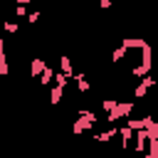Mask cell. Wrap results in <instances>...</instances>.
I'll list each match as a JSON object with an SVG mask.
<instances>
[{"label": "cell", "mask_w": 158, "mask_h": 158, "mask_svg": "<svg viewBox=\"0 0 158 158\" xmlns=\"http://www.w3.org/2000/svg\"><path fill=\"white\" fill-rule=\"evenodd\" d=\"M2 30H5L7 35H15V32L20 30V22H10V20H5V22H2Z\"/></svg>", "instance_id": "52a82bcc"}, {"label": "cell", "mask_w": 158, "mask_h": 158, "mask_svg": "<svg viewBox=\"0 0 158 158\" xmlns=\"http://www.w3.org/2000/svg\"><path fill=\"white\" fill-rule=\"evenodd\" d=\"M99 7H104V10L111 7V0H99Z\"/></svg>", "instance_id": "30bf717a"}, {"label": "cell", "mask_w": 158, "mask_h": 158, "mask_svg": "<svg viewBox=\"0 0 158 158\" xmlns=\"http://www.w3.org/2000/svg\"><path fill=\"white\" fill-rule=\"evenodd\" d=\"M114 136H116V126H114V128H109V131H101V133H96L94 138H96L99 143H106V141H111Z\"/></svg>", "instance_id": "7a4b0ae2"}, {"label": "cell", "mask_w": 158, "mask_h": 158, "mask_svg": "<svg viewBox=\"0 0 158 158\" xmlns=\"http://www.w3.org/2000/svg\"><path fill=\"white\" fill-rule=\"evenodd\" d=\"M44 67H47L44 59H32V64H30V74H32V77H40Z\"/></svg>", "instance_id": "6da1fadb"}, {"label": "cell", "mask_w": 158, "mask_h": 158, "mask_svg": "<svg viewBox=\"0 0 158 158\" xmlns=\"http://www.w3.org/2000/svg\"><path fill=\"white\" fill-rule=\"evenodd\" d=\"M69 79H72V77H67L64 72H59V69L54 72V81H57V86H62V89H64V86L69 84Z\"/></svg>", "instance_id": "8992f818"}, {"label": "cell", "mask_w": 158, "mask_h": 158, "mask_svg": "<svg viewBox=\"0 0 158 158\" xmlns=\"http://www.w3.org/2000/svg\"><path fill=\"white\" fill-rule=\"evenodd\" d=\"M37 20H40V12H37V10H35V12H27V22H30V25H35Z\"/></svg>", "instance_id": "9c48e42d"}, {"label": "cell", "mask_w": 158, "mask_h": 158, "mask_svg": "<svg viewBox=\"0 0 158 158\" xmlns=\"http://www.w3.org/2000/svg\"><path fill=\"white\" fill-rule=\"evenodd\" d=\"M59 72H64L67 77H72V59L69 57H59Z\"/></svg>", "instance_id": "3957f363"}, {"label": "cell", "mask_w": 158, "mask_h": 158, "mask_svg": "<svg viewBox=\"0 0 158 158\" xmlns=\"http://www.w3.org/2000/svg\"><path fill=\"white\" fill-rule=\"evenodd\" d=\"M62 96H64V89H62V86H54V89L49 91V104H59Z\"/></svg>", "instance_id": "5b68a950"}, {"label": "cell", "mask_w": 158, "mask_h": 158, "mask_svg": "<svg viewBox=\"0 0 158 158\" xmlns=\"http://www.w3.org/2000/svg\"><path fill=\"white\" fill-rule=\"evenodd\" d=\"M52 77H54V69H49V67H44V69H42V74H40V86H44V84H49V81H52Z\"/></svg>", "instance_id": "277c9868"}, {"label": "cell", "mask_w": 158, "mask_h": 158, "mask_svg": "<svg viewBox=\"0 0 158 158\" xmlns=\"http://www.w3.org/2000/svg\"><path fill=\"white\" fill-rule=\"evenodd\" d=\"M15 15H17V17H27V5H20V2H17V5H15Z\"/></svg>", "instance_id": "ba28073f"}]
</instances>
